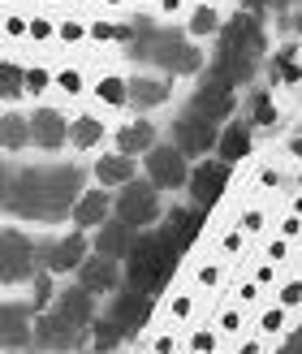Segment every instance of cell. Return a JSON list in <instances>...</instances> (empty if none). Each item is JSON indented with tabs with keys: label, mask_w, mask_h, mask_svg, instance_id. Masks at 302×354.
<instances>
[{
	"label": "cell",
	"mask_w": 302,
	"mask_h": 354,
	"mask_svg": "<svg viewBox=\"0 0 302 354\" xmlns=\"http://www.w3.org/2000/svg\"><path fill=\"white\" fill-rule=\"evenodd\" d=\"M155 143V126L151 121H130V126L117 130V151L121 156H143Z\"/></svg>",
	"instance_id": "7402d4cb"
},
{
	"label": "cell",
	"mask_w": 302,
	"mask_h": 354,
	"mask_svg": "<svg viewBox=\"0 0 302 354\" xmlns=\"http://www.w3.org/2000/svg\"><path fill=\"white\" fill-rule=\"evenodd\" d=\"M220 328H225V333H238V328H242V307H229V311L220 315Z\"/></svg>",
	"instance_id": "74e56055"
},
{
	"label": "cell",
	"mask_w": 302,
	"mask_h": 354,
	"mask_svg": "<svg viewBox=\"0 0 302 354\" xmlns=\"http://www.w3.org/2000/svg\"><path fill=\"white\" fill-rule=\"evenodd\" d=\"M238 354H263V346H259V342H246V346H242Z\"/></svg>",
	"instance_id": "11a10c76"
},
{
	"label": "cell",
	"mask_w": 302,
	"mask_h": 354,
	"mask_svg": "<svg viewBox=\"0 0 302 354\" xmlns=\"http://www.w3.org/2000/svg\"><path fill=\"white\" fill-rule=\"evenodd\" d=\"M186 354H194V350H186Z\"/></svg>",
	"instance_id": "6f0895ef"
},
{
	"label": "cell",
	"mask_w": 302,
	"mask_h": 354,
	"mask_svg": "<svg viewBox=\"0 0 302 354\" xmlns=\"http://www.w3.org/2000/svg\"><path fill=\"white\" fill-rule=\"evenodd\" d=\"M199 225H203V207H177V212H169V225H160V229L186 251V246L199 238Z\"/></svg>",
	"instance_id": "ffe728a7"
},
{
	"label": "cell",
	"mask_w": 302,
	"mask_h": 354,
	"mask_svg": "<svg viewBox=\"0 0 302 354\" xmlns=\"http://www.w3.org/2000/svg\"><path fill=\"white\" fill-rule=\"evenodd\" d=\"M22 95V65H0V100H17Z\"/></svg>",
	"instance_id": "484cf974"
},
{
	"label": "cell",
	"mask_w": 302,
	"mask_h": 354,
	"mask_svg": "<svg viewBox=\"0 0 302 354\" xmlns=\"http://www.w3.org/2000/svg\"><path fill=\"white\" fill-rule=\"evenodd\" d=\"M117 221H126L130 229H147L155 216H160V190L151 182H130L117 186Z\"/></svg>",
	"instance_id": "5b68a950"
},
{
	"label": "cell",
	"mask_w": 302,
	"mask_h": 354,
	"mask_svg": "<svg viewBox=\"0 0 302 354\" xmlns=\"http://www.w3.org/2000/svg\"><path fill=\"white\" fill-rule=\"evenodd\" d=\"M0 147H9V151L30 147V121L22 113H5V117H0Z\"/></svg>",
	"instance_id": "cb8c5ba5"
},
{
	"label": "cell",
	"mask_w": 302,
	"mask_h": 354,
	"mask_svg": "<svg viewBox=\"0 0 302 354\" xmlns=\"http://www.w3.org/2000/svg\"><path fill=\"white\" fill-rule=\"evenodd\" d=\"M57 86H61L65 95H78V91H82V74H78V69H61V74H57Z\"/></svg>",
	"instance_id": "d6a6232c"
},
{
	"label": "cell",
	"mask_w": 302,
	"mask_h": 354,
	"mask_svg": "<svg viewBox=\"0 0 302 354\" xmlns=\"http://www.w3.org/2000/svg\"><path fill=\"white\" fill-rule=\"evenodd\" d=\"M186 186H190L194 207H203V212H207V207L229 190V165H225V160H203L199 169H190V173H186Z\"/></svg>",
	"instance_id": "ba28073f"
},
{
	"label": "cell",
	"mask_w": 302,
	"mask_h": 354,
	"mask_svg": "<svg viewBox=\"0 0 302 354\" xmlns=\"http://www.w3.org/2000/svg\"><path fill=\"white\" fill-rule=\"evenodd\" d=\"M78 342H82V328H74L61 311H44L39 320H35V346H44V350H74Z\"/></svg>",
	"instance_id": "30bf717a"
},
{
	"label": "cell",
	"mask_w": 302,
	"mask_h": 354,
	"mask_svg": "<svg viewBox=\"0 0 302 354\" xmlns=\"http://www.w3.org/2000/svg\"><path fill=\"white\" fill-rule=\"evenodd\" d=\"M298 298H302V286H298V281H290V286L281 290V303H285V307H298Z\"/></svg>",
	"instance_id": "b9f144b4"
},
{
	"label": "cell",
	"mask_w": 302,
	"mask_h": 354,
	"mask_svg": "<svg viewBox=\"0 0 302 354\" xmlns=\"http://www.w3.org/2000/svg\"><path fill=\"white\" fill-rule=\"evenodd\" d=\"M52 311H61L74 328H91V320H95V298L86 294L82 286H74V290H65V294H57V303H52Z\"/></svg>",
	"instance_id": "ac0fdd59"
},
{
	"label": "cell",
	"mask_w": 302,
	"mask_h": 354,
	"mask_svg": "<svg viewBox=\"0 0 302 354\" xmlns=\"http://www.w3.org/2000/svg\"><path fill=\"white\" fill-rule=\"evenodd\" d=\"M130 242H134V229L126 221H108V216H104L95 225V255H108V259L121 263L126 251H130Z\"/></svg>",
	"instance_id": "e0dca14e"
},
{
	"label": "cell",
	"mask_w": 302,
	"mask_h": 354,
	"mask_svg": "<svg viewBox=\"0 0 302 354\" xmlns=\"http://www.w3.org/2000/svg\"><path fill=\"white\" fill-rule=\"evenodd\" d=\"M255 126H276V109H272V100L268 95H255Z\"/></svg>",
	"instance_id": "4dcf8cb0"
},
{
	"label": "cell",
	"mask_w": 302,
	"mask_h": 354,
	"mask_svg": "<svg viewBox=\"0 0 302 354\" xmlns=\"http://www.w3.org/2000/svg\"><path fill=\"white\" fill-rule=\"evenodd\" d=\"M290 255V242H268V263H281Z\"/></svg>",
	"instance_id": "ee69618b"
},
{
	"label": "cell",
	"mask_w": 302,
	"mask_h": 354,
	"mask_svg": "<svg viewBox=\"0 0 302 354\" xmlns=\"http://www.w3.org/2000/svg\"><path fill=\"white\" fill-rule=\"evenodd\" d=\"M108 5H121V0H108Z\"/></svg>",
	"instance_id": "9f6ffc18"
},
{
	"label": "cell",
	"mask_w": 302,
	"mask_h": 354,
	"mask_svg": "<svg viewBox=\"0 0 302 354\" xmlns=\"http://www.w3.org/2000/svg\"><path fill=\"white\" fill-rule=\"evenodd\" d=\"M276 61H281V74H285V82H294V78H298V48H285Z\"/></svg>",
	"instance_id": "e575fe53"
},
{
	"label": "cell",
	"mask_w": 302,
	"mask_h": 354,
	"mask_svg": "<svg viewBox=\"0 0 302 354\" xmlns=\"http://www.w3.org/2000/svg\"><path fill=\"white\" fill-rule=\"evenodd\" d=\"M220 246H225L229 255H234V251H242V246H246V234H242V229H229V234H225V242H220Z\"/></svg>",
	"instance_id": "f35d334b"
},
{
	"label": "cell",
	"mask_w": 302,
	"mask_h": 354,
	"mask_svg": "<svg viewBox=\"0 0 302 354\" xmlns=\"http://www.w3.org/2000/svg\"><path fill=\"white\" fill-rule=\"evenodd\" d=\"M95 91H100L104 104H113V109H121V104H126V82H121V78H104Z\"/></svg>",
	"instance_id": "83f0119b"
},
{
	"label": "cell",
	"mask_w": 302,
	"mask_h": 354,
	"mask_svg": "<svg viewBox=\"0 0 302 354\" xmlns=\"http://www.w3.org/2000/svg\"><path fill=\"white\" fill-rule=\"evenodd\" d=\"M155 354H173V337H160L155 342Z\"/></svg>",
	"instance_id": "db71d44e"
},
{
	"label": "cell",
	"mask_w": 302,
	"mask_h": 354,
	"mask_svg": "<svg viewBox=\"0 0 302 354\" xmlns=\"http://www.w3.org/2000/svg\"><path fill=\"white\" fill-rule=\"evenodd\" d=\"M30 342V307L26 303H5L0 307V346L22 350Z\"/></svg>",
	"instance_id": "5bb4252c"
},
{
	"label": "cell",
	"mask_w": 302,
	"mask_h": 354,
	"mask_svg": "<svg viewBox=\"0 0 302 354\" xmlns=\"http://www.w3.org/2000/svg\"><path fill=\"white\" fill-rule=\"evenodd\" d=\"M147 315H151V294H147V290H138V286H130V294H121L117 303H113L108 320L130 337V333H138V328L147 324Z\"/></svg>",
	"instance_id": "7c38bea8"
},
{
	"label": "cell",
	"mask_w": 302,
	"mask_h": 354,
	"mask_svg": "<svg viewBox=\"0 0 302 354\" xmlns=\"http://www.w3.org/2000/svg\"><path fill=\"white\" fill-rule=\"evenodd\" d=\"M48 82H52V74H48V69H22V91L39 95V91H44Z\"/></svg>",
	"instance_id": "f546056e"
},
{
	"label": "cell",
	"mask_w": 302,
	"mask_h": 354,
	"mask_svg": "<svg viewBox=\"0 0 302 354\" xmlns=\"http://www.w3.org/2000/svg\"><path fill=\"white\" fill-rule=\"evenodd\" d=\"M190 109H194V113H203V117H211V121H225L229 113H234V86H225V82H211V78H207L199 91H194Z\"/></svg>",
	"instance_id": "2e32d148"
},
{
	"label": "cell",
	"mask_w": 302,
	"mask_h": 354,
	"mask_svg": "<svg viewBox=\"0 0 302 354\" xmlns=\"http://www.w3.org/2000/svg\"><path fill=\"white\" fill-rule=\"evenodd\" d=\"M39 268V246L17 229H0V281H26Z\"/></svg>",
	"instance_id": "277c9868"
},
{
	"label": "cell",
	"mask_w": 302,
	"mask_h": 354,
	"mask_svg": "<svg viewBox=\"0 0 302 354\" xmlns=\"http://www.w3.org/2000/svg\"><path fill=\"white\" fill-rule=\"evenodd\" d=\"M298 212H290V216H285V225H281V229H285V238H298Z\"/></svg>",
	"instance_id": "c3c4849f"
},
{
	"label": "cell",
	"mask_w": 302,
	"mask_h": 354,
	"mask_svg": "<svg viewBox=\"0 0 302 354\" xmlns=\"http://www.w3.org/2000/svg\"><path fill=\"white\" fill-rule=\"evenodd\" d=\"M259 229H263V212H259V207H251V212L242 216V234H259Z\"/></svg>",
	"instance_id": "8d00e7d4"
},
{
	"label": "cell",
	"mask_w": 302,
	"mask_h": 354,
	"mask_svg": "<svg viewBox=\"0 0 302 354\" xmlns=\"http://www.w3.org/2000/svg\"><path fill=\"white\" fill-rule=\"evenodd\" d=\"M30 143H39L48 151H57L65 147V134H69V121L57 113V109H39V113H30Z\"/></svg>",
	"instance_id": "4fadbf2b"
},
{
	"label": "cell",
	"mask_w": 302,
	"mask_h": 354,
	"mask_svg": "<svg viewBox=\"0 0 302 354\" xmlns=\"http://www.w3.org/2000/svg\"><path fill=\"white\" fill-rule=\"evenodd\" d=\"M259 328L268 333V337H272V333H281V328H285V311H281V307L263 311V315H259Z\"/></svg>",
	"instance_id": "1f68e13d"
},
{
	"label": "cell",
	"mask_w": 302,
	"mask_h": 354,
	"mask_svg": "<svg viewBox=\"0 0 302 354\" xmlns=\"http://www.w3.org/2000/svg\"><path fill=\"white\" fill-rule=\"evenodd\" d=\"M82 190V173L74 165H44V169H22L9 177L5 207L22 221H65Z\"/></svg>",
	"instance_id": "6da1fadb"
},
{
	"label": "cell",
	"mask_w": 302,
	"mask_h": 354,
	"mask_svg": "<svg viewBox=\"0 0 302 354\" xmlns=\"http://www.w3.org/2000/svg\"><path fill=\"white\" fill-rule=\"evenodd\" d=\"M272 268H276V263H263V268L255 272V286H268V281H272Z\"/></svg>",
	"instance_id": "816d5d0a"
},
{
	"label": "cell",
	"mask_w": 302,
	"mask_h": 354,
	"mask_svg": "<svg viewBox=\"0 0 302 354\" xmlns=\"http://www.w3.org/2000/svg\"><path fill=\"white\" fill-rule=\"evenodd\" d=\"M52 303V281L39 277V286H35V307H48Z\"/></svg>",
	"instance_id": "ab89813d"
},
{
	"label": "cell",
	"mask_w": 302,
	"mask_h": 354,
	"mask_svg": "<svg viewBox=\"0 0 302 354\" xmlns=\"http://www.w3.org/2000/svg\"><path fill=\"white\" fill-rule=\"evenodd\" d=\"M143 156H147V173H151V186H155V190H177V186H186L190 165H186V156L177 151V147L151 143Z\"/></svg>",
	"instance_id": "52a82bcc"
},
{
	"label": "cell",
	"mask_w": 302,
	"mask_h": 354,
	"mask_svg": "<svg viewBox=\"0 0 302 354\" xmlns=\"http://www.w3.org/2000/svg\"><path fill=\"white\" fill-rule=\"evenodd\" d=\"M26 30H30V39H48V35H52V22L35 17V22H26Z\"/></svg>",
	"instance_id": "60d3db41"
},
{
	"label": "cell",
	"mask_w": 302,
	"mask_h": 354,
	"mask_svg": "<svg viewBox=\"0 0 302 354\" xmlns=\"http://www.w3.org/2000/svg\"><path fill=\"white\" fill-rule=\"evenodd\" d=\"M86 251H91V242H86L82 234H69V238H61V242L39 246V268H44L48 277L74 272L78 263H82V255H86Z\"/></svg>",
	"instance_id": "9c48e42d"
},
{
	"label": "cell",
	"mask_w": 302,
	"mask_h": 354,
	"mask_svg": "<svg viewBox=\"0 0 302 354\" xmlns=\"http://www.w3.org/2000/svg\"><path fill=\"white\" fill-rule=\"evenodd\" d=\"M177 255H182V246H177L164 229H151V234L134 238L130 251H126V259H130V286L147 290V294H160L164 281L173 277V268H177Z\"/></svg>",
	"instance_id": "3957f363"
},
{
	"label": "cell",
	"mask_w": 302,
	"mask_h": 354,
	"mask_svg": "<svg viewBox=\"0 0 302 354\" xmlns=\"http://www.w3.org/2000/svg\"><path fill=\"white\" fill-rule=\"evenodd\" d=\"M95 177H100V186H108V190H117V186H126L130 177H134V156H100V165H95Z\"/></svg>",
	"instance_id": "603a6c76"
},
{
	"label": "cell",
	"mask_w": 302,
	"mask_h": 354,
	"mask_svg": "<svg viewBox=\"0 0 302 354\" xmlns=\"http://www.w3.org/2000/svg\"><path fill=\"white\" fill-rule=\"evenodd\" d=\"M108 194L104 190H78V199H74V207H69V216H74V225L78 229H95L104 216H108Z\"/></svg>",
	"instance_id": "d6986e66"
},
{
	"label": "cell",
	"mask_w": 302,
	"mask_h": 354,
	"mask_svg": "<svg viewBox=\"0 0 302 354\" xmlns=\"http://www.w3.org/2000/svg\"><path fill=\"white\" fill-rule=\"evenodd\" d=\"M255 298H259V286H255V281H246V286L238 290V303H255Z\"/></svg>",
	"instance_id": "7dc6e473"
},
{
	"label": "cell",
	"mask_w": 302,
	"mask_h": 354,
	"mask_svg": "<svg viewBox=\"0 0 302 354\" xmlns=\"http://www.w3.org/2000/svg\"><path fill=\"white\" fill-rule=\"evenodd\" d=\"M74 272H78V286H82L86 294H108V290H117V281H121L117 259H108V255H91V251L82 255V263H78Z\"/></svg>",
	"instance_id": "8fae6325"
},
{
	"label": "cell",
	"mask_w": 302,
	"mask_h": 354,
	"mask_svg": "<svg viewBox=\"0 0 302 354\" xmlns=\"http://www.w3.org/2000/svg\"><path fill=\"white\" fill-rule=\"evenodd\" d=\"M169 311H173V320H186V315L194 311V298H190V294H177V298H173V307H169Z\"/></svg>",
	"instance_id": "d590c367"
},
{
	"label": "cell",
	"mask_w": 302,
	"mask_h": 354,
	"mask_svg": "<svg viewBox=\"0 0 302 354\" xmlns=\"http://www.w3.org/2000/svg\"><path fill=\"white\" fill-rule=\"evenodd\" d=\"M130 57L138 61H155L169 74H194L203 65V52L190 39H182L177 30H155L151 22H134L130 30Z\"/></svg>",
	"instance_id": "7a4b0ae2"
},
{
	"label": "cell",
	"mask_w": 302,
	"mask_h": 354,
	"mask_svg": "<svg viewBox=\"0 0 302 354\" xmlns=\"http://www.w3.org/2000/svg\"><path fill=\"white\" fill-rule=\"evenodd\" d=\"M91 39H117V26H108V22H95V26H91Z\"/></svg>",
	"instance_id": "bcb514c9"
},
{
	"label": "cell",
	"mask_w": 302,
	"mask_h": 354,
	"mask_svg": "<svg viewBox=\"0 0 302 354\" xmlns=\"http://www.w3.org/2000/svg\"><path fill=\"white\" fill-rule=\"evenodd\" d=\"M5 30H9V35H26V17H9Z\"/></svg>",
	"instance_id": "681fc988"
},
{
	"label": "cell",
	"mask_w": 302,
	"mask_h": 354,
	"mask_svg": "<svg viewBox=\"0 0 302 354\" xmlns=\"http://www.w3.org/2000/svg\"><path fill=\"white\" fill-rule=\"evenodd\" d=\"M91 328H95V350H113V346H117L121 337H126V333H121V328H117V324L108 320V315H104L100 324L91 320Z\"/></svg>",
	"instance_id": "4316f807"
},
{
	"label": "cell",
	"mask_w": 302,
	"mask_h": 354,
	"mask_svg": "<svg viewBox=\"0 0 302 354\" xmlns=\"http://www.w3.org/2000/svg\"><path fill=\"white\" fill-rule=\"evenodd\" d=\"M57 35H61L65 44H74V39H82V26H78V22H61V30H57Z\"/></svg>",
	"instance_id": "7bdbcfd3"
},
{
	"label": "cell",
	"mask_w": 302,
	"mask_h": 354,
	"mask_svg": "<svg viewBox=\"0 0 302 354\" xmlns=\"http://www.w3.org/2000/svg\"><path fill=\"white\" fill-rule=\"evenodd\" d=\"M100 138H104V121H100V117H74V121H69L65 143H74V147H82V151H91Z\"/></svg>",
	"instance_id": "d4e9b609"
},
{
	"label": "cell",
	"mask_w": 302,
	"mask_h": 354,
	"mask_svg": "<svg viewBox=\"0 0 302 354\" xmlns=\"http://www.w3.org/2000/svg\"><path fill=\"white\" fill-rule=\"evenodd\" d=\"M173 147L182 151V156H203L216 147V121L203 117V113H182L177 117V126H173Z\"/></svg>",
	"instance_id": "8992f818"
},
{
	"label": "cell",
	"mask_w": 302,
	"mask_h": 354,
	"mask_svg": "<svg viewBox=\"0 0 302 354\" xmlns=\"http://www.w3.org/2000/svg\"><path fill=\"white\" fill-rule=\"evenodd\" d=\"M259 182H263V186H281V173H276V169H263Z\"/></svg>",
	"instance_id": "f5cc1de1"
},
{
	"label": "cell",
	"mask_w": 302,
	"mask_h": 354,
	"mask_svg": "<svg viewBox=\"0 0 302 354\" xmlns=\"http://www.w3.org/2000/svg\"><path fill=\"white\" fill-rule=\"evenodd\" d=\"M220 281V268L216 263H207V268H199V286H216Z\"/></svg>",
	"instance_id": "f6af8a7d"
},
{
	"label": "cell",
	"mask_w": 302,
	"mask_h": 354,
	"mask_svg": "<svg viewBox=\"0 0 302 354\" xmlns=\"http://www.w3.org/2000/svg\"><path fill=\"white\" fill-rule=\"evenodd\" d=\"M190 350H194V354H211V350H216V333H211V328H199V333L190 337Z\"/></svg>",
	"instance_id": "836d02e7"
},
{
	"label": "cell",
	"mask_w": 302,
	"mask_h": 354,
	"mask_svg": "<svg viewBox=\"0 0 302 354\" xmlns=\"http://www.w3.org/2000/svg\"><path fill=\"white\" fill-rule=\"evenodd\" d=\"M9 177H13V173L0 165V207H5V194H9Z\"/></svg>",
	"instance_id": "f907efd6"
},
{
	"label": "cell",
	"mask_w": 302,
	"mask_h": 354,
	"mask_svg": "<svg viewBox=\"0 0 302 354\" xmlns=\"http://www.w3.org/2000/svg\"><path fill=\"white\" fill-rule=\"evenodd\" d=\"M169 91L173 86L160 82V78H134V82H126V104H134V109H155V104L169 100Z\"/></svg>",
	"instance_id": "44dd1931"
},
{
	"label": "cell",
	"mask_w": 302,
	"mask_h": 354,
	"mask_svg": "<svg viewBox=\"0 0 302 354\" xmlns=\"http://www.w3.org/2000/svg\"><path fill=\"white\" fill-rule=\"evenodd\" d=\"M220 26V13L216 9H194V17H190V35H211Z\"/></svg>",
	"instance_id": "f1b7e54d"
},
{
	"label": "cell",
	"mask_w": 302,
	"mask_h": 354,
	"mask_svg": "<svg viewBox=\"0 0 302 354\" xmlns=\"http://www.w3.org/2000/svg\"><path fill=\"white\" fill-rule=\"evenodd\" d=\"M255 147V138H251V121H229L225 130H216V151H220V160L234 169L238 160H246Z\"/></svg>",
	"instance_id": "9a60e30c"
}]
</instances>
